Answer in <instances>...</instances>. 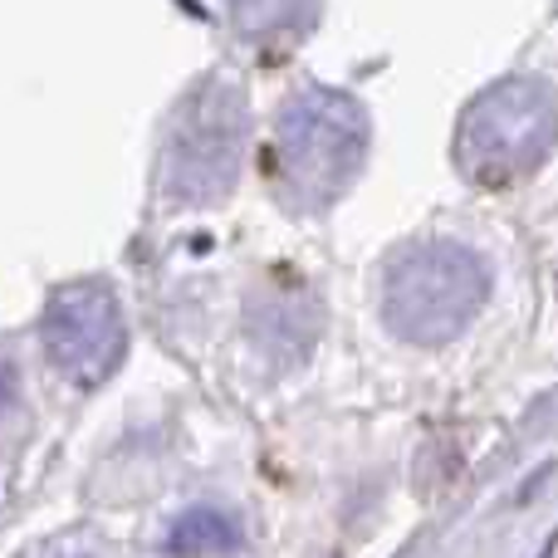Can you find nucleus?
<instances>
[{"label":"nucleus","instance_id":"nucleus-1","mask_svg":"<svg viewBox=\"0 0 558 558\" xmlns=\"http://www.w3.org/2000/svg\"><path fill=\"white\" fill-rule=\"evenodd\" d=\"M235 534L221 514H192L186 524H177V549L196 554V549H231Z\"/></svg>","mask_w":558,"mask_h":558}]
</instances>
